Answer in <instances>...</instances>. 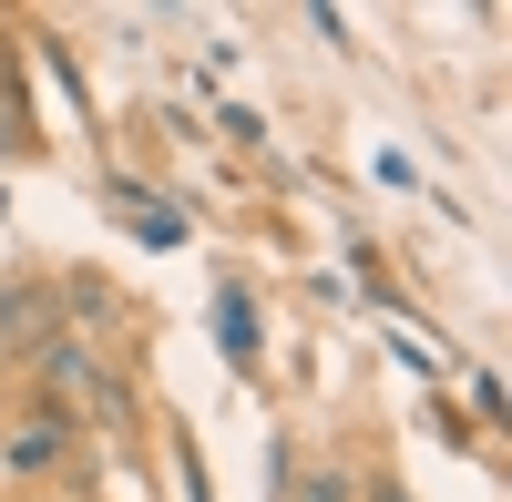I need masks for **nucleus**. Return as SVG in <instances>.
<instances>
[{
  "label": "nucleus",
  "mask_w": 512,
  "mask_h": 502,
  "mask_svg": "<svg viewBox=\"0 0 512 502\" xmlns=\"http://www.w3.org/2000/svg\"><path fill=\"white\" fill-rule=\"evenodd\" d=\"M0 144H11V134H0Z\"/></svg>",
  "instance_id": "423d86ee"
},
{
  "label": "nucleus",
  "mask_w": 512,
  "mask_h": 502,
  "mask_svg": "<svg viewBox=\"0 0 512 502\" xmlns=\"http://www.w3.org/2000/svg\"><path fill=\"white\" fill-rule=\"evenodd\" d=\"M297 502H359V482H349V472H308V482H297Z\"/></svg>",
  "instance_id": "20e7f679"
},
{
  "label": "nucleus",
  "mask_w": 512,
  "mask_h": 502,
  "mask_svg": "<svg viewBox=\"0 0 512 502\" xmlns=\"http://www.w3.org/2000/svg\"><path fill=\"white\" fill-rule=\"evenodd\" d=\"M62 451H72V421H52V410H21V421L0 431V472L52 482V472H62Z\"/></svg>",
  "instance_id": "f03ea898"
},
{
  "label": "nucleus",
  "mask_w": 512,
  "mask_h": 502,
  "mask_svg": "<svg viewBox=\"0 0 512 502\" xmlns=\"http://www.w3.org/2000/svg\"><path fill=\"white\" fill-rule=\"evenodd\" d=\"M31 380H41V410L52 421H123V380L103 369V349L82 339V328H52V339H31Z\"/></svg>",
  "instance_id": "f257e3e1"
},
{
  "label": "nucleus",
  "mask_w": 512,
  "mask_h": 502,
  "mask_svg": "<svg viewBox=\"0 0 512 502\" xmlns=\"http://www.w3.org/2000/svg\"><path fill=\"white\" fill-rule=\"evenodd\" d=\"M216 328H226V349H256V318H246V298H226V308H216Z\"/></svg>",
  "instance_id": "39448f33"
},
{
  "label": "nucleus",
  "mask_w": 512,
  "mask_h": 502,
  "mask_svg": "<svg viewBox=\"0 0 512 502\" xmlns=\"http://www.w3.org/2000/svg\"><path fill=\"white\" fill-rule=\"evenodd\" d=\"M41 318H52V298H41L31 277H11V287H0V339H21V328L41 339Z\"/></svg>",
  "instance_id": "7ed1b4c3"
}]
</instances>
